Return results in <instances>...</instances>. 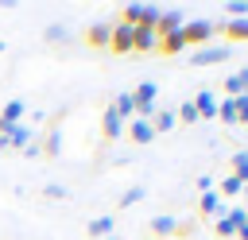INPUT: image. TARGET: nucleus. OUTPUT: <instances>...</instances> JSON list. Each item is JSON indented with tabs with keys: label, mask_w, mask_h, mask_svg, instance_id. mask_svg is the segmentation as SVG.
Instances as JSON below:
<instances>
[{
	"label": "nucleus",
	"mask_w": 248,
	"mask_h": 240,
	"mask_svg": "<svg viewBox=\"0 0 248 240\" xmlns=\"http://www.w3.org/2000/svg\"><path fill=\"white\" fill-rule=\"evenodd\" d=\"M27 139H31V128L16 124V128H8V132L0 135V147H4V151H8V147H23V151H27Z\"/></svg>",
	"instance_id": "11"
},
{
	"label": "nucleus",
	"mask_w": 248,
	"mask_h": 240,
	"mask_svg": "<svg viewBox=\"0 0 248 240\" xmlns=\"http://www.w3.org/2000/svg\"><path fill=\"white\" fill-rule=\"evenodd\" d=\"M229 43H248V19H229V23H221L217 27Z\"/></svg>",
	"instance_id": "13"
},
{
	"label": "nucleus",
	"mask_w": 248,
	"mask_h": 240,
	"mask_svg": "<svg viewBox=\"0 0 248 240\" xmlns=\"http://www.w3.org/2000/svg\"><path fill=\"white\" fill-rule=\"evenodd\" d=\"M190 105H194L198 120H213V116H217V97H213L209 89H202V93H198V97H194Z\"/></svg>",
	"instance_id": "7"
},
{
	"label": "nucleus",
	"mask_w": 248,
	"mask_h": 240,
	"mask_svg": "<svg viewBox=\"0 0 248 240\" xmlns=\"http://www.w3.org/2000/svg\"><path fill=\"white\" fill-rule=\"evenodd\" d=\"M108 50H112V54H132V27H128V23H112Z\"/></svg>",
	"instance_id": "4"
},
{
	"label": "nucleus",
	"mask_w": 248,
	"mask_h": 240,
	"mask_svg": "<svg viewBox=\"0 0 248 240\" xmlns=\"http://www.w3.org/2000/svg\"><path fill=\"white\" fill-rule=\"evenodd\" d=\"M213 35H217V23L213 19H186L182 23V43L186 46H209Z\"/></svg>",
	"instance_id": "1"
},
{
	"label": "nucleus",
	"mask_w": 248,
	"mask_h": 240,
	"mask_svg": "<svg viewBox=\"0 0 248 240\" xmlns=\"http://www.w3.org/2000/svg\"><path fill=\"white\" fill-rule=\"evenodd\" d=\"M182 12H159V19H155V35L163 39V35H174V31H182Z\"/></svg>",
	"instance_id": "6"
},
{
	"label": "nucleus",
	"mask_w": 248,
	"mask_h": 240,
	"mask_svg": "<svg viewBox=\"0 0 248 240\" xmlns=\"http://www.w3.org/2000/svg\"><path fill=\"white\" fill-rule=\"evenodd\" d=\"M225 58H229L225 46H202V50H194L186 62H190V66H217V62H225Z\"/></svg>",
	"instance_id": "5"
},
{
	"label": "nucleus",
	"mask_w": 248,
	"mask_h": 240,
	"mask_svg": "<svg viewBox=\"0 0 248 240\" xmlns=\"http://www.w3.org/2000/svg\"><path fill=\"white\" fill-rule=\"evenodd\" d=\"M108 240H116V236H108Z\"/></svg>",
	"instance_id": "34"
},
{
	"label": "nucleus",
	"mask_w": 248,
	"mask_h": 240,
	"mask_svg": "<svg viewBox=\"0 0 248 240\" xmlns=\"http://www.w3.org/2000/svg\"><path fill=\"white\" fill-rule=\"evenodd\" d=\"M132 50H140V54H159V35H155V27H132Z\"/></svg>",
	"instance_id": "3"
},
{
	"label": "nucleus",
	"mask_w": 248,
	"mask_h": 240,
	"mask_svg": "<svg viewBox=\"0 0 248 240\" xmlns=\"http://www.w3.org/2000/svg\"><path fill=\"white\" fill-rule=\"evenodd\" d=\"M143 186H132V190H124V197H120V205H136V201H143Z\"/></svg>",
	"instance_id": "26"
},
{
	"label": "nucleus",
	"mask_w": 248,
	"mask_h": 240,
	"mask_svg": "<svg viewBox=\"0 0 248 240\" xmlns=\"http://www.w3.org/2000/svg\"><path fill=\"white\" fill-rule=\"evenodd\" d=\"M112 225H116L112 217H93V221H89V236H108Z\"/></svg>",
	"instance_id": "23"
},
{
	"label": "nucleus",
	"mask_w": 248,
	"mask_h": 240,
	"mask_svg": "<svg viewBox=\"0 0 248 240\" xmlns=\"http://www.w3.org/2000/svg\"><path fill=\"white\" fill-rule=\"evenodd\" d=\"M232 174H236L240 182H248V151H236V155H232Z\"/></svg>",
	"instance_id": "25"
},
{
	"label": "nucleus",
	"mask_w": 248,
	"mask_h": 240,
	"mask_svg": "<svg viewBox=\"0 0 248 240\" xmlns=\"http://www.w3.org/2000/svg\"><path fill=\"white\" fill-rule=\"evenodd\" d=\"M240 124H248V116H244V120H240Z\"/></svg>",
	"instance_id": "33"
},
{
	"label": "nucleus",
	"mask_w": 248,
	"mask_h": 240,
	"mask_svg": "<svg viewBox=\"0 0 248 240\" xmlns=\"http://www.w3.org/2000/svg\"><path fill=\"white\" fill-rule=\"evenodd\" d=\"M217 116H221L225 124H240V116H236V105H232V97H225V101L217 105Z\"/></svg>",
	"instance_id": "20"
},
{
	"label": "nucleus",
	"mask_w": 248,
	"mask_h": 240,
	"mask_svg": "<svg viewBox=\"0 0 248 240\" xmlns=\"http://www.w3.org/2000/svg\"><path fill=\"white\" fill-rule=\"evenodd\" d=\"M62 151V132L58 128H50V135H46V143L39 147V155H58Z\"/></svg>",
	"instance_id": "22"
},
{
	"label": "nucleus",
	"mask_w": 248,
	"mask_h": 240,
	"mask_svg": "<svg viewBox=\"0 0 248 240\" xmlns=\"http://www.w3.org/2000/svg\"><path fill=\"white\" fill-rule=\"evenodd\" d=\"M132 101H136V120H151L155 116V81H140Z\"/></svg>",
	"instance_id": "2"
},
{
	"label": "nucleus",
	"mask_w": 248,
	"mask_h": 240,
	"mask_svg": "<svg viewBox=\"0 0 248 240\" xmlns=\"http://www.w3.org/2000/svg\"><path fill=\"white\" fill-rule=\"evenodd\" d=\"M178 120H174V112H155L151 116V132H170Z\"/></svg>",
	"instance_id": "21"
},
{
	"label": "nucleus",
	"mask_w": 248,
	"mask_h": 240,
	"mask_svg": "<svg viewBox=\"0 0 248 240\" xmlns=\"http://www.w3.org/2000/svg\"><path fill=\"white\" fill-rule=\"evenodd\" d=\"M178 50H186L182 31H174V35H163V39H159V54H178Z\"/></svg>",
	"instance_id": "18"
},
{
	"label": "nucleus",
	"mask_w": 248,
	"mask_h": 240,
	"mask_svg": "<svg viewBox=\"0 0 248 240\" xmlns=\"http://www.w3.org/2000/svg\"><path fill=\"white\" fill-rule=\"evenodd\" d=\"M108 35H112V23H93V27L85 31V43H89L93 50H108Z\"/></svg>",
	"instance_id": "8"
},
{
	"label": "nucleus",
	"mask_w": 248,
	"mask_h": 240,
	"mask_svg": "<svg viewBox=\"0 0 248 240\" xmlns=\"http://www.w3.org/2000/svg\"><path fill=\"white\" fill-rule=\"evenodd\" d=\"M198 190H202V194H205V190H213V178H209V174H202V178H198Z\"/></svg>",
	"instance_id": "31"
},
{
	"label": "nucleus",
	"mask_w": 248,
	"mask_h": 240,
	"mask_svg": "<svg viewBox=\"0 0 248 240\" xmlns=\"http://www.w3.org/2000/svg\"><path fill=\"white\" fill-rule=\"evenodd\" d=\"M46 39H50V43H58V39H66V31H62V27H46Z\"/></svg>",
	"instance_id": "30"
},
{
	"label": "nucleus",
	"mask_w": 248,
	"mask_h": 240,
	"mask_svg": "<svg viewBox=\"0 0 248 240\" xmlns=\"http://www.w3.org/2000/svg\"><path fill=\"white\" fill-rule=\"evenodd\" d=\"M240 225H244V209H232L229 217H217V236H236Z\"/></svg>",
	"instance_id": "15"
},
{
	"label": "nucleus",
	"mask_w": 248,
	"mask_h": 240,
	"mask_svg": "<svg viewBox=\"0 0 248 240\" xmlns=\"http://www.w3.org/2000/svg\"><path fill=\"white\" fill-rule=\"evenodd\" d=\"M225 12H229V15H248V0H229Z\"/></svg>",
	"instance_id": "27"
},
{
	"label": "nucleus",
	"mask_w": 248,
	"mask_h": 240,
	"mask_svg": "<svg viewBox=\"0 0 248 240\" xmlns=\"http://www.w3.org/2000/svg\"><path fill=\"white\" fill-rule=\"evenodd\" d=\"M128 135H132V143H151V139H155L151 120H132V124H128Z\"/></svg>",
	"instance_id": "16"
},
{
	"label": "nucleus",
	"mask_w": 248,
	"mask_h": 240,
	"mask_svg": "<svg viewBox=\"0 0 248 240\" xmlns=\"http://www.w3.org/2000/svg\"><path fill=\"white\" fill-rule=\"evenodd\" d=\"M232 105H236V116L244 120V116H248V97H232Z\"/></svg>",
	"instance_id": "29"
},
{
	"label": "nucleus",
	"mask_w": 248,
	"mask_h": 240,
	"mask_svg": "<svg viewBox=\"0 0 248 240\" xmlns=\"http://www.w3.org/2000/svg\"><path fill=\"white\" fill-rule=\"evenodd\" d=\"M240 190H244V182H240V178H236V174H229V178H225V182H221V190H217V194H221V197H236V194H240Z\"/></svg>",
	"instance_id": "24"
},
{
	"label": "nucleus",
	"mask_w": 248,
	"mask_h": 240,
	"mask_svg": "<svg viewBox=\"0 0 248 240\" xmlns=\"http://www.w3.org/2000/svg\"><path fill=\"white\" fill-rule=\"evenodd\" d=\"M19 116H23V101H8V105L0 108V135H4L8 128H16Z\"/></svg>",
	"instance_id": "12"
},
{
	"label": "nucleus",
	"mask_w": 248,
	"mask_h": 240,
	"mask_svg": "<svg viewBox=\"0 0 248 240\" xmlns=\"http://www.w3.org/2000/svg\"><path fill=\"white\" fill-rule=\"evenodd\" d=\"M43 194H46V197H54V201H58V197H66V190H62V186H58V182H50V186H46V190H43Z\"/></svg>",
	"instance_id": "28"
},
{
	"label": "nucleus",
	"mask_w": 248,
	"mask_h": 240,
	"mask_svg": "<svg viewBox=\"0 0 248 240\" xmlns=\"http://www.w3.org/2000/svg\"><path fill=\"white\" fill-rule=\"evenodd\" d=\"M225 97H248V66L236 70L232 77H225Z\"/></svg>",
	"instance_id": "14"
},
{
	"label": "nucleus",
	"mask_w": 248,
	"mask_h": 240,
	"mask_svg": "<svg viewBox=\"0 0 248 240\" xmlns=\"http://www.w3.org/2000/svg\"><path fill=\"white\" fill-rule=\"evenodd\" d=\"M101 135H105V139H120V135H124V120L116 116V108H112V105L105 108V120H101Z\"/></svg>",
	"instance_id": "9"
},
{
	"label": "nucleus",
	"mask_w": 248,
	"mask_h": 240,
	"mask_svg": "<svg viewBox=\"0 0 248 240\" xmlns=\"http://www.w3.org/2000/svg\"><path fill=\"white\" fill-rule=\"evenodd\" d=\"M198 209H202V217H225V197L213 194V190H205L202 201H198Z\"/></svg>",
	"instance_id": "10"
},
{
	"label": "nucleus",
	"mask_w": 248,
	"mask_h": 240,
	"mask_svg": "<svg viewBox=\"0 0 248 240\" xmlns=\"http://www.w3.org/2000/svg\"><path fill=\"white\" fill-rule=\"evenodd\" d=\"M112 108H116L120 120H124V116H136V101H132V93H120V97L112 101Z\"/></svg>",
	"instance_id": "19"
},
{
	"label": "nucleus",
	"mask_w": 248,
	"mask_h": 240,
	"mask_svg": "<svg viewBox=\"0 0 248 240\" xmlns=\"http://www.w3.org/2000/svg\"><path fill=\"white\" fill-rule=\"evenodd\" d=\"M174 228H178L174 217H151V221H147V232H151V236H174Z\"/></svg>",
	"instance_id": "17"
},
{
	"label": "nucleus",
	"mask_w": 248,
	"mask_h": 240,
	"mask_svg": "<svg viewBox=\"0 0 248 240\" xmlns=\"http://www.w3.org/2000/svg\"><path fill=\"white\" fill-rule=\"evenodd\" d=\"M236 236H240V240H248V225H240V228H236Z\"/></svg>",
	"instance_id": "32"
}]
</instances>
